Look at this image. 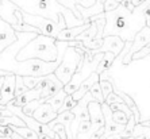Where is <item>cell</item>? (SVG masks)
Returning a JSON list of instances; mask_svg holds the SVG:
<instances>
[{"mask_svg": "<svg viewBox=\"0 0 150 139\" xmlns=\"http://www.w3.org/2000/svg\"><path fill=\"white\" fill-rule=\"evenodd\" d=\"M105 26L103 37L115 35L125 42H133L134 37L141 28L146 26V19L142 14V7H135L134 12L126 10L122 4L114 11L104 12Z\"/></svg>", "mask_w": 150, "mask_h": 139, "instance_id": "1", "label": "cell"}, {"mask_svg": "<svg viewBox=\"0 0 150 139\" xmlns=\"http://www.w3.org/2000/svg\"><path fill=\"white\" fill-rule=\"evenodd\" d=\"M22 11L30 15H38L50 20L67 25V27H76L84 25L83 19L74 16L69 8L64 7L58 0H11Z\"/></svg>", "mask_w": 150, "mask_h": 139, "instance_id": "2", "label": "cell"}, {"mask_svg": "<svg viewBox=\"0 0 150 139\" xmlns=\"http://www.w3.org/2000/svg\"><path fill=\"white\" fill-rule=\"evenodd\" d=\"M26 59H41L45 62L57 61L58 59L57 41L52 37L38 34L16 54V61H26Z\"/></svg>", "mask_w": 150, "mask_h": 139, "instance_id": "3", "label": "cell"}, {"mask_svg": "<svg viewBox=\"0 0 150 139\" xmlns=\"http://www.w3.org/2000/svg\"><path fill=\"white\" fill-rule=\"evenodd\" d=\"M84 61V52L80 47H72V46H68L65 52H64L62 59L59 62L58 68L54 72V76L58 78L64 85H67L73 74L77 72V68L81 62Z\"/></svg>", "mask_w": 150, "mask_h": 139, "instance_id": "4", "label": "cell"}, {"mask_svg": "<svg viewBox=\"0 0 150 139\" xmlns=\"http://www.w3.org/2000/svg\"><path fill=\"white\" fill-rule=\"evenodd\" d=\"M22 16H23V20H25L27 25L38 28L42 35L52 37V38H54V39L57 38V35L59 34L61 30L67 28V25H59V23H56V22L50 20V19L38 16V15H30V14H27V12H25V11H22Z\"/></svg>", "mask_w": 150, "mask_h": 139, "instance_id": "5", "label": "cell"}, {"mask_svg": "<svg viewBox=\"0 0 150 139\" xmlns=\"http://www.w3.org/2000/svg\"><path fill=\"white\" fill-rule=\"evenodd\" d=\"M150 43V27L145 26L143 28H141L139 31L137 32V35L134 37L133 42H131V47H130L129 53L123 57L122 64L123 65H129L133 62V56L135 53H138L141 49H143L146 45Z\"/></svg>", "mask_w": 150, "mask_h": 139, "instance_id": "6", "label": "cell"}, {"mask_svg": "<svg viewBox=\"0 0 150 139\" xmlns=\"http://www.w3.org/2000/svg\"><path fill=\"white\" fill-rule=\"evenodd\" d=\"M0 18L12 27L18 25V22L23 20L21 8L11 0H0Z\"/></svg>", "mask_w": 150, "mask_h": 139, "instance_id": "7", "label": "cell"}, {"mask_svg": "<svg viewBox=\"0 0 150 139\" xmlns=\"http://www.w3.org/2000/svg\"><path fill=\"white\" fill-rule=\"evenodd\" d=\"M126 42L123 41L122 38L119 37H115V35H110V37H103V46L98 50H92V54H104V53H114L116 57L122 53V50L125 49Z\"/></svg>", "mask_w": 150, "mask_h": 139, "instance_id": "8", "label": "cell"}, {"mask_svg": "<svg viewBox=\"0 0 150 139\" xmlns=\"http://www.w3.org/2000/svg\"><path fill=\"white\" fill-rule=\"evenodd\" d=\"M18 41V34L15 31L12 26L8 25L6 20H3L0 18V54L6 50L8 46Z\"/></svg>", "mask_w": 150, "mask_h": 139, "instance_id": "9", "label": "cell"}, {"mask_svg": "<svg viewBox=\"0 0 150 139\" xmlns=\"http://www.w3.org/2000/svg\"><path fill=\"white\" fill-rule=\"evenodd\" d=\"M88 112H89V119L92 123V132L99 130L100 127H104V115H103V109H101V104L98 103L96 100L91 101L88 104Z\"/></svg>", "mask_w": 150, "mask_h": 139, "instance_id": "10", "label": "cell"}, {"mask_svg": "<svg viewBox=\"0 0 150 139\" xmlns=\"http://www.w3.org/2000/svg\"><path fill=\"white\" fill-rule=\"evenodd\" d=\"M15 83H16L15 74L4 77V83L1 87V96H0V104L1 105H7L11 100L15 99Z\"/></svg>", "mask_w": 150, "mask_h": 139, "instance_id": "11", "label": "cell"}, {"mask_svg": "<svg viewBox=\"0 0 150 139\" xmlns=\"http://www.w3.org/2000/svg\"><path fill=\"white\" fill-rule=\"evenodd\" d=\"M57 116H58V114L50 107L49 103H42L34 111V114H33V118H34L37 122L43 123V124H49Z\"/></svg>", "mask_w": 150, "mask_h": 139, "instance_id": "12", "label": "cell"}, {"mask_svg": "<svg viewBox=\"0 0 150 139\" xmlns=\"http://www.w3.org/2000/svg\"><path fill=\"white\" fill-rule=\"evenodd\" d=\"M62 88H64V84L54 76V73L49 74V83H47V85L45 87V89L42 90L41 101L42 103H46L50 97H53V96H54L58 90L62 89Z\"/></svg>", "mask_w": 150, "mask_h": 139, "instance_id": "13", "label": "cell"}, {"mask_svg": "<svg viewBox=\"0 0 150 139\" xmlns=\"http://www.w3.org/2000/svg\"><path fill=\"white\" fill-rule=\"evenodd\" d=\"M89 26H91V22H89V23H84V25H81V26H76V27H67V28H64V30H61V31H59V34L57 35L56 41H61V42L73 41V39H76L83 31H85Z\"/></svg>", "mask_w": 150, "mask_h": 139, "instance_id": "14", "label": "cell"}, {"mask_svg": "<svg viewBox=\"0 0 150 139\" xmlns=\"http://www.w3.org/2000/svg\"><path fill=\"white\" fill-rule=\"evenodd\" d=\"M114 92H115L116 95H118L119 97L123 100V103H125L127 107L130 108V111L133 112V116H134V119H135V123L138 124V123H141V120H142V116H141V112H139V108L137 107V104H135V101L133 100V97L131 96H129L127 93H125L123 90H120L119 89V87L116 85V83H114Z\"/></svg>", "mask_w": 150, "mask_h": 139, "instance_id": "15", "label": "cell"}, {"mask_svg": "<svg viewBox=\"0 0 150 139\" xmlns=\"http://www.w3.org/2000/svg\"><path fill=\"white\" fill-rule=\"evenodd\" d=\"M115 59H116V56L114 53H110V52L104 53L100 64H99L98 68H96V73L101 74V73H104V72H107V70H111L112 64L115 62Z\"/></svg>", "mask_w": 150, "mask_h": 139, "instance_id": "16", "label": "cell"}, {"mask_svg": "<svg viewBox=\"0 0 150 139\" xmlns=\"http://www.w3.org/2000/svg\"><path fill=\"white\" fill-rule=\"evenodd\" d=\"M96 34H98V26H96L95 22H91V26L85 31L81 32L76 38V41H80L83 45H87V43H89L91 41H93L96 38Z\"/></svg>", "mask_w": 150, "mask_h": 139, "instance_id": "17", "label": "cell"}, {"mask_svg": "<svg viewBox=\"0 0 150 139\" xmlns=\"http://www.w3.org/2000/svg\"><path fill=\"white\" fill-rule=\"evenodd\" d=\"M68 95H67V92L64 90V88L61 90H58L53 97H50L49 100L46 101V103H49L50 104V107L54 109V111L58 114V111H59V108L62 107V104H64V100H65V97H67Z\"/></svg>", "mask_w": 150, "mask_h": 139, "instance_id": "18", "label": "cell"}, {"mask_svg": "<svg viewBox=\"0 0 150 139\" xmlns=\"http://www.w3.org/2000/svg\"><path fill=\"white\" fill-rule=\"evenodd\" d=\"M0 126H15V127H27L26 123L16 115L11 116H0Z\"/></svg>", "mask_w": 150, "mask_h": 139, "instance_id": "19", "label": "cell"}, {"mask_svg": "<svg viewBox=\"0 0 150 139\" xmlns=\"http://www.w3.org/2000/svg\"><path fill=\"white\" fill-rule=\"evenodd\" d=\"M89 93L93 96V99L98 101V103H100V104L104 103V96H103V93H101L100 81H98V83H95L93 85H92L91 89H89Z\"/></svg>", "mask_w": 150, "mask_h": 139, "instance_id": "20", "label": "cell"}, {"mask_svg": "<svg viewBox=\"0 0 150 139\" xmlns=\"http://www.w3.org/2000/svg\"><path fill=\"white\" fill-rule=\"evenodd\" d=\"M112 120H114L115 123H118V124L126 126L127 122H129V116H127L123 111L115 109V111H112Z\"/></svg>", "mask_w": 150, "mask_h": 139, "instance_id": "21", "label": "cell"}, {"mask_svg": "<svg viewBox=\"0 0 150 139\" xmlns=\"http://www.w3.org/2000/svg\"><path fill=\"white\" fill-rule=\"evenodd\" d=\"M41 104H42L41 100H33V101H30V103H27L25 107H22V111H23V114H25V115H27V116H33L34 111Z\"/></svg>", "mask_w": 150, "mask_h": 139, "instance_id": "22", "label": "cell"}, {"mask_svg": "<svg viewBox=\"0 0 150 139\" xmlns=\"http://www.w3.org/2000/svg\"><path fill=\"white\" fill-rule=\"evenodd\" d=\"M27 87L23 83V77L22 76H16V83H15V97H19L23 93L27 92Z\"/></svg>", "mask_w": 150, "mask_h": 139, "instance_id": "23", "label": "cell"}, {"mask_svg": "<svg viewBox=\"0 0 150 139\" xmlns=\"http://www.w3.org/2000/svg\"><path fill=\"white\" fill-rule=\"evenodd\" d=\"M77 105V101L73 100V97H72V95H68L67 97H65V100H64V104L62 107L59 108L58 114H61V112H65V111H72L74 107Z\"/></svg>", "mask_w": 150, "mask_h": 139, "instance_id": "24", "label": "cell"}, {"mask_svg": "<svg viewBox=\"0 0 150 139\" xmlns=\"http://www.w3.org/2000/svg\"><path fill=\"white\" fill-rule=\"evenodd\" d=\"M135 119H134V116H130L129 118V122H127V124H126L125 130H123V132L120 134L122 135V138H129V136H133V132H134V127H135Z\"/></svg>", "mask_w": 150, "mask_h": 139, "instance_id": "25", "label": "cell"}, {"mask_svg": "<svg viewBox=\"0 0 150 139\" xmlns=\"http://www.w3.org/2000/svg\"><path fill=\"white\" fill-rule=\"evenodd\" d=\"M41 81V77H34V76H25L23 77V83H25V85L27 87V89H34L37 85H38V83Z\"/></svg>", "mask_w": 150, "mask_h": 139, "instance_id": "26", "label": "cell"}, {"mask_svg": "<svg viewBox=\"0 0 150 139\" xmlns=\"http://www.w3.org/2000/svg\"><path fill=\"white\" fill-rule=\"evenodd\" d=\"M150 54V43L149 45H146L143 49H141L138 53H135L133 56V61H137V59H142L145 58V57H147Z\"/></svg>", "mask_w": 150, "mask_h": 139, "instance_id": "27", "label": "cell"}, {"mask_svg": "<svg viewBox=\"0 0 150 139\" xmlns=\"http://www.w3.org/2000/svg\"><path fill=\"white\" fill-rule=\"evenodd\" d=\"M104 103H105L107 105H112V104H118V103H123V100L119 97V96L115 93V92H112V93H110L108 96L105 97Z\"/></svg>", "mask_w": 150, "mask_h": 139, "instance_id": "28", "label": "cell"}, {"mask_svg": "<svg viewBox=\"0 0 150 139\" xmlns=\"http://www.w3.org/2000/svg\"><path fill=\"white\" fill-rule=\"evenodd\" d=\"M104 12H110V11H114L119 7V1L116 0H104Z\"/></svg>", "mask_w": 150, "mask_h": 139, "instance_id": "29", "label": "cell"}, {"mask_svg": "<svg viewBox=\"0 0 150 139\" xmlns=\"http://www.w3.org/2000/svg\"><path fill=\"white\" fill-rule=\"evenodd\" d=\"M14 131L11 126H0V135L1 136H12Z\"/></svg>", "mask_w": 150, "mask_h": 139, "instance_id": "30", "label": "cell"}, {"mask_svg": "<svg viewBox=\"0 0 150 139\" xmlns=\"http://www.w3.org/2000/svg\"><path fill=\"white\" fill-rule=\"evenodd\" d=\"M120 4H122L126 10H129L130 12H134V10H135V7H134V4H133V1H131V0H123Z\"/></svg>", "mask_w": 150, "mask_h": 139, "instance_id": "31", "label": "cell"}, {"mask_svg": "<svg viewBox=\"0 0 150 139\" xmlns=\"http://www.w3.org/2000/svg\"><path fill=\"white\" fill-rule=\"evenodd\" d=\"M134 4V7H138V6H141L142 3H145V1H147V0H131Z\"/></svg>", "mask_w": 150, "mask_h": 139, "instance_id": "32", "label": "cell"}, {"mask_svg": "<svg viewBox=\"0 0 150 139\" xmlns=\"http://www.w3.org/2000/svg\"><path fill=\"white\" fill-rule=\"evenodd\" d=\"M107 139H123V138H122V135H120V134H114V135L107 136Z\"/></svg>", "mask_w": 150, "mask_h": 139, "instance_id": "33", "label": "cell"}, {"mask_svg": "<svg viewBox=\"0 0 150 139\" xmlns=\"http://www.w3.org/2000/svg\"><path fill=\"white\" fill-rule=\"evenodd\" d=\"M141 124H142L143 127H150V119H147V120H141Z\"/></svg>", "mask_w": 150, "mask_h": 139, "instance_id": "34", "label": "cell"}, {"mask_svg": "<svg viewBox=\"0 0 150 139\" xmlns=\"http://www.w3.org/2000/svg\"><path fill=\"white\" fill-rule=\"evenodd\" d=\"M11 138H12V139H25V138H22L21 135H18L16 132H14V134H12V136H11Z\"/></svg>", "mask_w": 150, "mask_h": 139, "instance_id": "35", "label": "cell"}, {"mask_svg": "<svg viewBox=\"0 0 150 139\" xmlns=\"http://www.w3.org/2000/svg\"><path fill=\"white\" fill-rule=\"evenodd\" d=\"M39 139H54V138H52L49 135H39Z\"/></svg>", "mask_w": 150, "mask_h": 139, "instance_id": "36", "label": "cell"}, {"mask_svg": "<svg viewBox=\"0 0 150 139\" xmlns=\"http://www.w3.org/2000/svg\"><path fill=\"white\" fill-rule=\"evenodd\" d=\"M0 139H12V138H11V136H1L0 135Z\"/></svg>", "mask_w": 150, "mask_h": 139, "instance_id": "37", "label": "cell"}, {"mask_svg": "<svg viewBox=\"0 0 150 139\" xmlns=\"http://www.w3.org/2000/svg\"><path fill=\"white\" fill-rule=\"evenodd\" d=\"M146 26H147V27H150V18H149V19H147V20H146Z\"/></svg>", "mask_w": 150, "mask_h": 139, "instance_id": "38", "label": "cell"}, {"mask_svg": "<svg viewBox=\"0 0 150 139\" xmlns=\"http://www.w3.org/2000/svg\"><path fill=\"white\" fill-rule=\"evenodd\" d=\"M116 1H119V3H122V1H123V0H116Z\"/></svg>", "mask_w": 150, "mask_h": 139, "instance_id": "39", "label": "cell"}, {"mask_svg": "<svg viewBox=\"0 0 150 139\" xmlns=\"http://www.w3.org/2000/svg\"><path fill=\"white\" fill-rule=\"evenodd\" d=\"M58 1H61V0H58Z\"/></svg>", "mask_w": 150, "mask_h": 139, "instance_id": "40", "label": "cell"}]
</instances>
